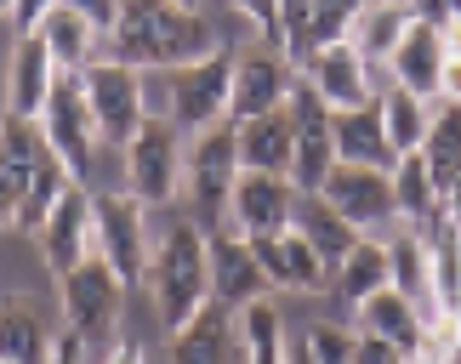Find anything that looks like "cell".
Listing matches in <instances>:
<instances>
[{"label": "cell", "instance_id": "cell-3", "mask_svg": "<svg viewBox=\"0 0 461 364\" xmlns=\"http://www.w3.org/2000/svg\"><path fill=\"white\" fill-rule=\"evenodd\" d=\"M234 182H240V137H234V120H222L205 137H194V148L183 160L188 222L205 239L234 228Z\"/></svg>", "mask_w": 461, "mask_h": 364}, {"label": "cell", "instance_id": "cell-22", "mask_svg": "<svg viewBox=\"0 0 461 364\" xmlns=\"http://www.w3.org/2000/svg\"><path fill=\"white\" fill-rule=\"evenodd\" d=\"M251 245H257V262H262V273H268V285H274V290H296V297H313V290H325V285H330V268L319 262V251H313L296 228L274 234V239H251Z\"/></svg>", "mask_w": 461, "mask_h": 364}, {"label": "cell", "instance_id": "cell-38", "mask_svg": "<svg viewBox=\"0 0 461 364\" xmlns=\"http://www.w3.org/2000/svg\"><path fill=\"white\" fill-rule=\"evenodd\" d=\"M303 348H308L313 364H353V331H348V324H325V319H319L313 331L303 336Z\"/></svg>", "mask_w": 461, "mask_h": 364}, {"label": "cell", "instance_id": "cell-8", "mask_svg": "<svg viewBox=\"0 0 461 364\" xmlns=\"http://www.w3.org/2000/svg\"><path fill=\"white\" fill-rule=\"evenodd\" d=\"M120 307H126V285H120V273L103 262V256H86L75 273H63V319L86 348L103 342V336H114Z\"/></svg>", "mask_w": 461, "mask_h": 364}, {"label": "cell", "instance_id": "cell-7", "mask_svg": "<svg viewBox=\"0 0 461 364\" xmlns=\"http://www.w3.org/2000/svg\"><path fill=\"white\" fill-rule=\"evenodd\" d=\"M80 92H86V109H92V126H97V143H114L126 148L137 126L149 120L143 109V75L114 58H97L92 68H80Z\"/></svg>", "mask_w": 461, "mask_h": 364}, {"label": "cell", "instance_id": "cell-19", "mask_svg": "<svg viewBox=\"0 0 461 364\" xmlns=\"http://www.w3.org/2000/svg\"><path fill=\"white\" fill-rule=\"evenodd\" d=\"M46 160V137L34 120H17V114H0V228L12 234L17 222V205H23V188L34 177V165Z\"/></svg>", "mask_w": 461, "mask_h": 364}, {"label": "cell", "instance_id": "cell-12", "mask_svg": "<svg viewBox=\"0 0 461 364\" xmlns=\"http://www.w3.org/2000/svg\"><path fill=\"white\" fill-rule=\"evenodd\" d=\"M205 256H211V302L234 307V314H245L251 302H268V273H262L257 262V245L245 234H211L205 239Z\"/></svg>", "mask_w": 461, "mask_h": 364}, {"label": "cell", "instance_id": "cell-39", "mask_svg": "<svg viewBox=\"0 0 461 364\" xmlns=\"http://www.w3.org/2000/svg\"><path fill=\"white\" fill-rule=\"evenodd\" d=\"M222 6H234L240 17H251V29L262 34V46L279 51V0H222Z\"/></svg>", "mask_w": 461, "mask_h": 364}, {"label": "cell", "instance_id": "cell-28", "mask_svg": "<svg viewBox=\"0 0 461 364\" xmlns=\"http://www.w3.org/2000/svg\"><path fill=\"white\" fill-rule=\"evenodd\" d=\"M291 228H296V234H303L308 245L319 251V262H325L330 273L342 268V262H348V251L365 239L359 228H353V222L336 217V211H330V205L319 200V194H303V200H296V222H291Z\"/></svg>", "mask_w": 461, "mask_h": 364}, {"label": "cell", "instance_id": "cell-21", "mask_svg": "<svg viewBox=\"0 0 461 364\" xmlns=\"http://www.w3.org/2000/svg\"><path fill=\"white\" fill-rule=\"evenodd\" d=\"M353 319H359V336H376L387 348H399L411 364H421V348H428V314L399 297V290H376L365 307H353Z\"/></svg>", "mask_w": 461, "mask_h": 364}, {"label": "cell", "instance_id": "cell-41", "mask_svg": "<svg viewBox=\"0 0 461 364\" xmlns=\"http://www.w3.org/2000/svg\"><path fill=\"white\" fill-rule=\"evenodd\" d=\"M58 6L80 12V17H86V23H92L97 34H109V29H114V17H120V0H58Z\"/></svg>", "mask_w": 461, "mask_h": 364}, {"label": "cell", "instance_id": "cell-27", "mask_svg": "<svg viewBox=\"0 0 461 364\" xmlns=\"http://www.w3.org/2000/svg\"><path fill=\"white\" fill-rule=\"evenodd\" d=\"M428 290L433 319H461V228L433 222L428 228Z\"/></svg>", "mask_w": 461, "mask_h": 364}, {"label": "cell", "instance_id": "cell-36", "mask_svg": "<svg viewBox=\"0 0 461 364\" xmlns=\"http://www.w3.org/2000/svg\"><path fill=\"white\" fill-rule=\"evenodd\" d=\"M421 160H428L438 194H445V188L461 177V102H445V109L433 114L428 143H421Z\"/></svg>", "mask_w": 461, "mask_h": 364}, {"label": "cell", "instance_id": "cell-35", "mask_svg": "<svg viewBox=\"0 0 461 364\" xmlns=\"http://www.w3.org/2000/svg\"><path fill=\"white\" fill-rule=\"evenodd\" d=\"M376 109H382V126H387V143H393V154H416L421 143H428L433 114H428V102H421V97L399 92V85H387V92L376 97Z\"/></svg>", "mask_w": 461, "mask_h": 364}, {"label": "cell", "instance_id": "cell-42", "mask_svg": "<svg viewBox=\"0 0 461 364\" xmlns=\"http://www.w3.org/2000/svg\"><path fill=\"white\" fill-rule=\"evenodd\" d=\"M353 364H411L399 348H387V342H376V336H359L353 331Z\"/></svg>", "mask_w": 461, "mask_h": 364}, {"label": "cell", "instance_id": "cell-34", "mask_svg": "<svg viewBox=\"0 0 461 364\" xmlns=\"http://www.w3.org/2000/svg\"><path fill=\"white\" fill-rule=\"evenodd\" d=\"M240 348H245V364H291L285 319H279L274 302H251L240 314Z\"/></svg>", "mask_w": 461, "mask_h": 364}, {"label": "cell", "instance_id": "cell-1", "mask_svg": "<svg viewBox=\"0 0 461 364\" xmlns=\"http://www.w3.org/2000/svg\"><path fill=\"white\" fill-rule=\"evenodd\" d=\"M114 63L126 68H183L217 51V34L200 17V6H176V0H120L114 17Z\"/></svg>", "mask_w": 461, "mask_h": 364}, {"label": "cell", "instance_id": "cell-47", "mask_svg": "<svg viewBox=\"0 0 461 364\" xmlns=\"http://www.w3.org/2000/svg\"><path fill=\"white\" fill-rule=\"evenodd\" d=\"M438 34H445V51H450V58H461V17H456V23H438Z\"/></svg>", "mask_w": 461, "mask_h": 364}, {"label": "cell", "instance_id": "cell-37", "mask_svg": "<svg viewBox=\"0 0 461 364\" xmlns=\"http://www.w3.org/2000/svg\"><path fill=\"white\" fill-rule=\"evenodd\" d=\"M365 6H370V0H313V23H308V58H313L319 46H336V40H348Z\"/></svg>", "mask_w": 461, "mask_h": 364}, {"label": "cell", "instance_id": "cell-11", "mask_svg": "<svg viewBox=\"0 0 461 364\" xmlns=\"http://www.w3.org/2000/svg\"><path fill=\"white\" fill-rule=\"evenodd\" d=\"M319 200L330 205L342 222H353L359 234L382 228V222H393V177L387 171H370V165H342L336 160V171L325 182H319Z\"/></svg>", "mask_w": 461, "mask_h": 364}, {"label": "cell", "instance_id": "cell-20", "mask_svg": "<svg viewBox=\"0 0 461 364\" xmlns=\"http://www.w3.org/2000/svg\"><path fill=\"white\" fill-rule=\"evenodd\" d=\"M51 85H58V63L41 46V34H17L12 58H6V97H0V114L17 120H41Z\"/></svg>", "mask_w": 461, "mask_h": 364}, {"label": "cell", "instance_id": "cell-25", "mask_svg": "<svg viewBox=\"0 0 461 364\" xmlns=\"http://www.w3.org/2000/svg\"><path fill=\"white\" fill-rule=\"evenodd\" d=\"M330 126H336V160H342V165H370V171H393L399 165L393 143H387V126H382L376 97L359 102V109L330 114Z\"/></svg>", "mask_w": 461, "mask_h": 364}, {"label": "cell", "instance_id": "cell-18", "mask_svg": "<svg viewBox=\"0 0 461 364\" xmlns=\"http://www.w3.org/2000/svg\"><path fill=\"white\" fill-rule=\"evenodd\" d=\"M445 34H438V23H428V17H411V29L399 34V46L387 51V75H393L399 92L411 97H438V75H445Z\"/></svg>", "mask_w": 461, "mask_h": 364}, {"label": "cell", "instance_id": "cell-15", "mask_svg": "<svg viewBox=\"0 0 461 364\" xmlns=\"http://www.w3.org/2000/svg\"><path fill=\"white\" fill-rule=\"evenodd\" d=\"M291 85H296V68L279 58V51H251V58L234 63V97H228V120H257V114H274L291 102Z\"/></svg>", "mask_w": 461, "mask_h": 364}, {"label": "cell", "instance_id": "cell-52", "mask_svg": "<svg viewBox=\"0 0 461 364\" xmlns=\"http://www.w3.org/2000/svg\"><path fill=\"white\" fill-rule=\"evenodd\" d=\"M399 6H411V0H399Z\"/></svg>", "mask_w": 461, "mask_h": 364}, {"label": "cell", "instance_id": "cell-53", "mask_svg": "<svg viewBox=\"0 0 461 364\" xmlns=\"http://www.w3.org/2000/svg\"><path fill=\"white\" fill-rule=\"evenodd\" d=\"M0 364H12V359H0Z\"/></svg>", "mask_w": 461, "mask_h": 364}, {"label": "cell", "instance_id": "cell-50", "mask_svg": "<svg viewBox=\"0 0 461 364\" xmlns=\"http://www.w3.org/2000/svg\"><path fill=\"white\" fill-rule=\"evenodd\" d=\"M0 17H12V0H0Z\"/></svg>", "mask_w": 461, "mask_h": 364}, {"label": "cell", "instance_id": "cell-40", "mask_svg": "<svg viewBox=\"0 0 461 364\" xmlns=\"http://www.w3.org/2000/svg\"><path fill=\"white\" fill-rule=\"evenodd\" d=\"M51 12H58V0H12V17H6V23H12V34H34Z\"/></svg>", "mask_w": 461, "mask_h": 364}, {"label": "cell", "instance_id": "cell-16", "mask_svg": "<svg viewBox=\"0 0 461 364\" xmlns=\"http://www.w3.org/2000/svg\"><path fill=\"white\" fill-rule=\"evenodd\" d=\"M41 256L46 268L58 273H75L86 256H92V188H68V194L51 205V217L41 222Z\"/></svg>", "mask_w": 461, "mask_h": 364}, {"label": "cell", "instance_id": "cell-31", "mask_svg": "<svg viewBox=\"0 0 461 364\" xmlns=\"http://www.w3.org/2000/svg\"><path fill=\"white\" fill-rule=\"evenodd\" d=\"M68 188H86V182H75V171H68L58 154L46 148V160L34 165V177H29V188H23V205H17L12 234H41V222L51 217V205H58Z\"/></svg>", "mask_w": 461, "mask_h": 364}, {"label": "cell", "instance_id": "cell-9", "mask_svg": "<svg viewBox=\"0 0 461 364\" xmlns=\"http://www.w3.org/2000/svg\"><path fill=\"white\" fill-rule=\"evenodd\" d=\"M41 137L58 160L75 171V182L92 177V160H97V126H92V109H86V92H80V75H58L46 109H41Z\"/></svg>", "mask_w": 461, "mask_h": 364}, {"label": "cell", "instance_id": "cell-23", "mask_svg": "<svg viewBox=\"0 0 461 364\" xmlns=\"http://www.w3.org/2000/svg\"><path fill=\"white\" fill-rule=\"evenodd\" d=\"M51 307L41 297H23V290H6L0 297V359L12 364H46L51 348Z\"/></svg>", "mask_w": 461, "mask_h": 364}, {"label": "cell", "instance_id": "cell-51", "mask_svg": "<svg viewBox=\"0 0 461 364\" xmlns=\"http://www.w3.org/2000/svg\"><path fill=\"white\" fill-rule=\"evenodd\" d=\"M176 6H200V0H176Z\"/></svg>", "mask_w": 461, "mask_h": 364}, {"label": "cell", "instance_id": "cell-29", "mask_svg": "<svg viewBox=\"0 0 461 364\" xmlns=\"http://www.w3.org/2000/svg\"><path fill=\"white\" fill-rule=\"evenodd\" d=\"M34 34H41V46L51 51L58 75H80V68H92V63H97V29L86 23L80 12H68V6H58Z\"/></svg>", "mask_w": 461, "mask_h": 364}, {"label": "cell", "instance_id": "cell-32", "mask_svg": "<svg viewBox=\"0 0 461 364\" xmlns=\"http://www.w3.org/2000/svg\"><path fill=\"white\" fill-rule=\"evenodd\" d=\"M387 290H399V297H411L421 314L433 319V290H428V234H399L393 245H387Z\"/></svg>", "mask_w": 461, "mask_h": 364}, {"label": "cell", "instance_id": "cell-4", "mask_svg": "<svg viewBox=\"0 0 461 364\" xmlns=\"http://www.w3.org/2000/svg\"><path fill=\"white\" fill-rule=\"evenodd\" d=\"M149 211L143 200H131L126 188H103V194H92V256H103L120 285H143L149 280Z\"/></svg>", "mask_w": 461, "mask_h": 364}, {"label": "cell", "instance_id": "cell-48", "mask_svg": "<svg viewBox=\"0 0 461 364\" xmlns=\"http://www.w3.org/2000/svg\"><path fill=\"white\" fill-rule=\"evenodd\" d=\"M445 364H461V331H456V342H450V353H445Z\"/></svg>", "mask_w": 461, "mask_h": 364}, {"label": "cell", "instance_id": "cell-10", "mask_svg": "<svg viewBox=\"0 0 461 364\" xmlns=\"http://www.w3.org/2000/svg\"><path fill=\"white\" fill-rule=\"evenodd\" d=\"M291 120H296V160H291V182L303 194H319V182L336 171V126L330 109L313 97V85L296 75L291 85Z\"/></svg>", "mask_w": 461, "mask_h": 364}, {"label": "cell", "instance_id": "cell-13", "mask_svg": "<svg viewBox=\"0 0 461 364\" xmlns=\"http://www.w3.org/2000/svg\"><path fill=\"white\" fill-rule=\"evenodd\" d=\"M296 200L303 188L291 177H268V171H240L234 182V234L245 239H274L296 222Z\"/></svg>", "mask_w": 461, "mask_h": 364}, {"label": "cell", "instance_id": "cell-33", "mask_svg": "<svg viewBox=\"0 0 461 364\" xmlns=\"http://www.w3.org/2000/svg\"><path fill=\"white\" fill-rule=\"evenodd\" d=\"M411 6H399V0H370V6L359 12V23H353L348 40L359 46V58L365 63H387V51L399 46V34L411 29Z\"/></svg>", "mask_w": 461, "mask_h": 364}, {"label": "cell", "instance_id": "cell-45", "mask_svg": "<svg viewBox=\"0 0 461 364\" xmlns=\"http://www.w3.org/2000/svg\"><path fill=\"white\" fill-rule=\"evenodd\" d=\"M438 102H461V58H445V75H438Z\"/></svg>", "mask_w": 461, "mask_h": 364}, {"label": "cell", "instance_id": "cell-17", "mask_svg": "<svg viewBox=\"0 0 461 364\" xmlns=\"http://www.w3.org/2000/svg\"><path fill=\"white\" fill-rule=\"evenodd\" d=\"M166 364H245L240 314L222 307V302H205L183 331H171V359Z\"/></svg>", "mask_w": 461, "mask_h": 364}, {"label": "cell", "instance_id": "cell-44", "mask_svg": "<svg viewBox=\"0 0 461 364\" xmlns=\"http://www.w3.org/2000/svg\"><path fill=\"white\" fill-rule=\"evenodd\" d=\"M92 364H149V353H143V342H131V336H120L103 359H92Z\"/></svg>", "mask_w": 461, "mask_h": 364}, {"label": "cell", "instance_id": "cell-6", "mask_svg": "<svg viewBox=\"0 0 461 364\" xmlns=\"http://www.w3.org/2000/svg\"><path fill=\"white\" fill-rule=\"evenodd\" d=\"M183 131L166 114H149L126 143V194L143 200V211H159L183 194Z\"/></svg>", "mask_w": 461, "mask_h": 364}, {"label": "cell", "instance_id": "cell-43", "mask_svg": "<svg viewBox=\"0 0 461 364\" xmlns=\"http://www.w3.org/2000/svg\"><path fill=\"white\" fill-rule=\"evenodd\" d=\"M46 364H92V348H86L75 331H58L51 348H46Z\"/></svg>", "mask_w": 461, "mask_h": 364}, {"label": "cell", "instance_id": "cell-46", "mask_svg": "<svg viewBox=\"0 0 461 364\" xmlns=\"http://www.w3.org/2000/svg\"><path fill=\"white\" fill-rule=\"evenodd\" d=\"M445 222H456V228H461V177L445 188Z\"/></svg>", "mask_w": 461, "mask_h": 364}, {"label": "cell", "instance_id": "cell-26", "mask_svg": "<svg viewBox=\"0 0 461 364\" xmlns=\"http://www.w3.org/2000/svg\"><path fill=\"white\" fill-rule=\"evenodd\" d=\"M387 177H393V211H399V222H411L416 234H428L433 222H445V194H438L433 171H428V160H421V148L399 154V165L387 171Z\"/></svg>", "mask_w": 461, "mask_h": 364}, {"label": "cell", "instance_id": "cell-30", "mask_svg": "<svg viewBox=\"0 0 461 364\" xmlns=\"http://www.w3.org/2000/svg\"><path fill=\"white\" fill-rule=\"evenodd\" d=\"M330 290H336V302L348 307H365L370 297H376V290H387V245H376V239H359V245L348 251V262L330 273Z\"/></svg>", "mask_w": 461, "mask_h": 364}, {"label": "cell", "instance_id": "cell-24", "mask_svg": "<svg viewBox=\"0 0 461 364\" xmlns=\"http://www.w3.org/2000/svg\"><path fill=\"white\" fill-rule=\"evenodd\" d=\"M234 137H240V171L291 177V160H296V120H291V102H285V109H274V114L240 120Z\"/></svg>", "mask_w": 461, "mask_h": 364}, {"label": "cell", "instance_id": "cell-2", "mask_svg": "<svg viewBox=\"0 0 461 364\" xmlns=\"http://www.w3.org/2000/svg\"><path fill=\"white\" fill-rule=\"evenodd\" d=\"M149 297H154V314L159 324L183 331V324L211 302V256H205V234L194 228L188 217H171L166 228L154 234V251H149Z\"/></svg>", "mask_w": 461, "mask_h": 364}, {"label": "cell", "instance_id": "cell-5", "mask_svg": "<svg viewBox=\"0 0 461 364\" xmlns=\"http://www.w3.org/2000/svg\"><path fill=\"white\" fill-rule=\"evenodd\" d=\"M228 97H234V58L222 46L200 63L166 68V120L183 137H205L211 126H222Z\"/></svg>", "mask_w": 461, "mask_h": 364}, {"label": "cell", "instance_id": "cell-14", "mask_svg": "<svg viewBox=\"0 0 461 364\" xmlns=\"http://www.w3.org/2000/svg\"><path fill=\"white\" fill-rule=\"evenodd\" d=\"M308 85H313V97L325 102L330 114H342V109H359V102L376 97V85H370V63L359 58V46L353 40H336V46H319L313 58L296 68Z\"/></svg>", "mask_w": 461, "mask_h": 364}, {"label": "cell", "instance_id": "cell-49", "mask_svg": "<svg viewBox=\"0 0 461 364\" xmlns=\"http://www.w3.org/2000/svg\"><path fill=\"white\" fill-rule=\"evenodd\" d=\"M291 364H313V359H308V348H291Z\"/></svg>", "mask_w": 461, "mask_h": 364}]
</instances>
